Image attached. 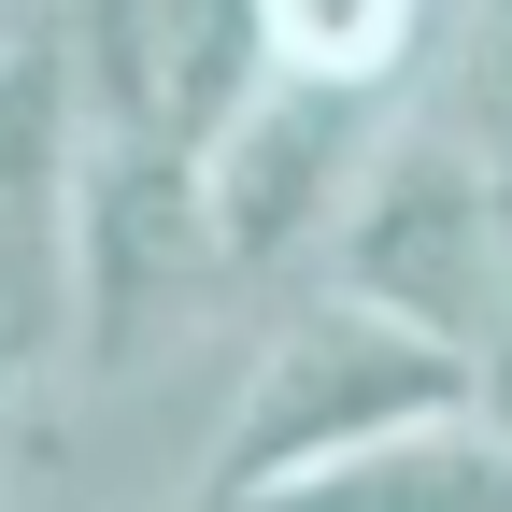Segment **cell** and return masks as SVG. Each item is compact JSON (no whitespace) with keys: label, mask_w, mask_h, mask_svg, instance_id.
I'll return each mask as SVG.
<instances>
[{"label":"cell","mask_w":512,"mask_h":512,"mask_svg":"<svg viewBox=\"0 0 512 512\" xmlns=\"http://www.w3.org/2000/svg\"><path fill=\"white\" fill-rule=\"evenodd\" d=\"M441 413H484L470 356L427 342V328H399V313H356V299L313 285V299H285L271 328H256L200 498H271V484L342 470V456H370V441H413V427H441Z\"/></svg>","instance_id":"cell-1"},{"label":"cell","mask_w":512,"mask_h":512,"mask_svg":"<svg viewBox=\"0 0 512 512\" xmlns=\"http://www.w3.org/2000/svg\"><path fill=\"white\" fill-rule=\"evenodd\" d=\"M256 15H271V72H299V86H384V100H413L427 43H441V0H256Z\"/></svg>","instance_id":"cell-8"},{"label":"cell","mask_w":512,"mask_h":512,"mask_svg":"<svg viewBox=\"0 0 512 512\" xmlns=\"http://www.w3.org/2000/svg\"><path fill=\"white\" fill-rule=\"evenodd\" d=\"M313 285L356 299V313H399V328L456 342V356H484L498 299H512V171L470 157L441 114H399L370 185H356V214L313 256Z\"/></svg>","instance_id":"cell-2"},{"label":"cell","mask_w":512,"mask_h":512,"mask_svg":"<svg viewBox=\"0 0 512 512\" xmlns=\"http://www.w3.org/2000/svg\"><path fill=\"white\" fill-rule=\"evenodd\" d=\"M441 15H456V0H441Z\"/></svg>","instance_id":"cell-13"},{"label":"cell","mask_w":512,"mask_h":512,"mask_svg":"<svg viewBox=\"0 0 512 512\" xmlns=\"http://www.w3.org/2000/svg\"><path fill=\"white\" fill-rule=\"evenodd\" d=\"M413 114H441L470 157H498V171H512V0H456V15H441Z\"/></svg>","instance_id":"cell-9"},{"label":"cell","mask_w":512,"mask_h":512,"mask_svg":"<svg viewBox=\"0 0 512 512\" xmlns=\"http://www.w3.org/2000/svg\"><path fill=\"white\" fill-rule=\"evenodd\" d=\"M57 43H72L86 157H157L200 185H214V143L271 86V15L256 0H57Z\"/></svg>","instance_id":"cell-3"},{"label":"cell","mask_w":512,"mask_h":512,"mask_svg":"<svg viewBox=\"0 0 512 512\" xmlns=\"http://www.w3.org/2000/svg\"><path fill=\"white\" fill-rule=\"evenodd\" d=\"M43 15H57V0H0V57H15V43H29Z\"/></svg>","instance_id":"cell-11"},{"label":"cell","mask_w":512,"mask_h":512,"mask_svg":"<svg viewBox=\"0 0 512 512\" xmlns=\"http://www.w3.org/2000/svg\"><path fill=\"white\" fill-rule=\"evenodd\" d=\"M399 114L413 100H384V86H299V72L256 86V114L214 143V256H228V285L328 256V228L356 214V185H370Z\"/></svg>","instance_id":"cell-4"},{"label":"cell","mask_w":512,"mask_h":512,"mask_svg":"<svg viewBox=\"0 0 512 512\" xmlns=\"http://www.w3.org/2000/svg\"><path fill=\"white\" fill-rule=\"evenodd\" d=\"M15 370H29V342H15V328H0V413H15Z\"/></svg>","instance_id":"cell-12"},{"label":"cell","mask_w":512,"mask_h":512,"mask_svg":"<svg viewBox=\"0 0 512 512\" xmlns=\"http://www.w3.org/2000/svg\"><path fill=\"white\" fill-rule=\"evenodd\" d=\"M470 384H484V427H512V299H498V328H484V356H470Z\"/></svg>","instance_id":"cell-10"},{"label":"cell","mask_w":512,"mask_h":512,"mask_svg":"<svg viewBox=\"0 0 512 512\" xmlns=\"http://www.w3.org/2000/svg\"><path fill=\"white\" fill-rule=\"evenodd\" d=\"M72 200H86V114L57 15L0 57V328L29 356L72 342Z\"/></svg>","instance_id":"cell-6"},{"label":"cell","mask_w":512,"mask_h":512,"mask_svg":"<svg viewBox=\"0 0 512 512\" xmlns=\"http://www.w3.org/2000/svg\"><path fill=\"white\" fill-rule=\"evenodd\" d=\"M200 285H228L214 185L200 171H157V157H86V200H72V356L128 370Z\"/></svg>","instance_id":"cell-5"},{"label":"cell","mask_w":512,"mask_h":512,"mask_svg":"<svg viewBox=\"0 0 512 512\" xmlns=\"http://www.w3.org/2000/svg\"><path fill=\"white\" fill-rule=\"evenodd\" d=\"M185 512H512V427L441 413L413 441H370L342 470H299L271 498H185Z\"/></svg>","instance_id":"cell-7"}]
</instances>
